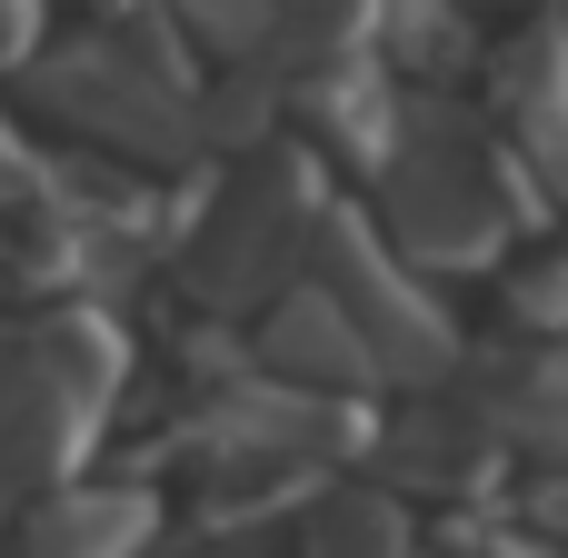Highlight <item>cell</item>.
Returning <instances> with one entry per match:
<instances>
[{
  "mask_svg": "<svg viewBox=\"0 0 568 558\" xmlns=\"http://www.w3.org/2000/svg\"><path fill=\"white\" fill-rule=\"evenodd\" d=\"M399 549H409V519L379 489H329L310 509V558H399Z\"/></svg>",
  "mask_w": 568,
  "mask_h": 558,
  "instance_id": "cell-6",
  "label": "cell"
},
{
  "mask_svg": "<svg viewBox=\"0 0 568 558\" xmlns=\"http://www.w3.org/2000/svg\"><path fill=\"white\" fill-rule=\"evenodd\" d=\"M40 50V0H0V70H20Z\"/></svg>",
  "mask_w": 568,
  "mask_h": 558,
  "instance_id": "cell-9",
  "label": "cell"
},
{
  "mask_svg": "<svg viewBox=\"0 0 568 558\" xmlns=\"http://www.w3.org/2000/svg\"><path fill=\"white\" fill-rule=\"evenodd\" d=\"M310 210H320V200H310V170H300L290 150H270V160L220 200V230L200 240V290H210V300L270 290L280 260L300 250V220H310Z\"/></svg>",
  "mask_w": 568,
  "mask_h": 558,
  "instance_id": "cell-2",
  "label": "cell"
},
{
  "mask_svg": "<svg viewBox=\"0 0 568 558\" xmlns=\"http://www.w3.org/2000/svg\"><path fill=\"white\" fill-rule=\"evenodd\" d=\"M120 379H130V339L100 300H70V310L0 329V519L50 499L90 459Z\"/></svg>",
  "mask_w": 568,
  "mask_h": 558,
  "instance_id": "cell-1",
  "label": "cell"
},
{
  "mask_svg": "<svg viewBox=\"0 0 568 558\" xmlns=\"http://www.w3.org/2000/svg\"><path fill=\"white\" fill-rule=\"evenodd\" d=\"M160 499L150 489H50L0 558H150Z\"/></svg>",
  "mask_w": 568,
  "mask_h": 558,
  "instance_id": "cell-4",
  "label": "cell"
},
{
  "mask_svg": "<svg viewBox=\"0 0 568 558\" xmlns=\"http://www.w3.org/2000/svg\"><path fill=\"white\" fill-rule=\"evenodd\" d=\"M320 270H329V300L369 329V349H379L389 369H429V359H439V319L389 280V260L369 250L359 220H320Z\"/></svg>",
  "mask_w": 568,
  "mask_h": 558,
  "instance_id": "cell-3",
  "label": "cell"
},
{
  "mask_svg": "<svg viewBox=\"0 0 568 558\" xmlns=\"http://www.w3.org/2000/svg\"><path fill=\"white\" fill-rule=\"evenodd\" d=\"M0 200H50V170L20 150V130L0 120Z\"/></svg>",
  "mask_w": 568,
  "mask_h": 558,
  "instance_id": "cell-8",
  "label": "cell"
},
{
  "mask_svg": "<svg viewBox=\"0 0 568 558\" xmlns=\"http://www.w3.org/2000/svg\"><path fill=\"white\" fill-rule=\"evenodd\" d=\"M260 359H270V369H290L300 389H339V399H349V389L379 369L369 329H359V319H349L329 290H290V300L260 319Z\"/></svg>",
  "mask_w": 568,
  "mask_h": 558,
  "instance_id": "cell-5",
  "label": "cell"
},
{
  "mask_svg": "<svg viewBox=\"0 0 568 558\" xmlns=\"http://www.w3.org/2000/svg\"><path fill=\"white\" fill-rule=\"evenodd\" d=\"M379 20V0H270V50H290V60H310V70H329V60H349L359 50V30Z\"/></svg>",
  "mask_w": 568,
  "mask_h": 558,
  "instance_id": "cell-7",
  "label": "cell"
}]
</instances>
